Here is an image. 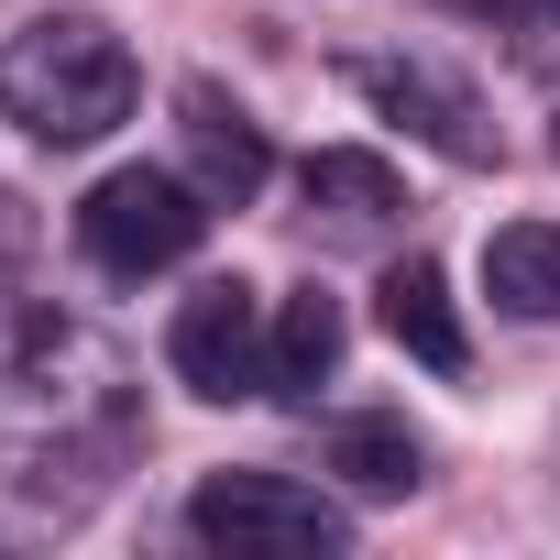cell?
I'll use <instances>...</instances> for the list:
<instances>
[{
    "label": "cell",
    "mask_w": 560,
    "mask_h": 560,
    "mask_svg": "<svg viewBox=\"0 0 560 560\" xmlns=\"http://www.w3.org/2000/svg\"><path fill=\"white\" fill-rule=\"evenodd\" d=\"M132 100H143V67L100 12H45V23H23L0 45V121H23L56 154L110 143L132 121Z\"/></svg>",
    "instance_id": "7a4b0ae2"
},
{
    "label": "cell",
    "mask_w": 560,
    "mask_h": 560,
    "mask_svg": "<svg viewBox=\"0 0 560 560\" xmlns=\"http://www.w3.org/2000/svg\"><path fill=\"white\" fill-rule=\"evenodd\" d=\"M34 242H45V220H34V209H23L12 187H0V264H23Z\"/></svg>",
    "instance_id": "5bb4252c"
},
{
    "label": "cell",
    "mask_w": 560,
    "mask_h": 560,
    "mask_svg": "<svg viewBox=\"0 0 560 560\" xmlns=\"http://www.w3.org/2000/svg\"><path fill=\"white\" fill-rule=\"evenodd\" d=\"M363 505H385V494H418L429 483V440L407 429V418H385V407H363V418H330V451H319Z\"/></svg>",
    "instance_id": "8fae6325"
},
{
    "label": "cell",
    "mask_w": 560,
    "mask_h": 560,
    "mask_svg": "<svg viewBox=\"0 0 560 560\" xmlns=\"http://www.w3.org/2000/svg\"><path fill=\"white\" fill-rule=\"evenodd\" d=\"M352 89H363L407 143H429L440 165H494V154H505L494 121H483V100H472L451 67H429V56H352Z\"/></svg>",
    "instance_id": "8992f818"
},
{
    "label": "cell",
    "mask_w": 560,
    "mask_h": 560,
    "mask_svg": "<svg viewBox=\"0 0 560 560\" xmlns=\"http://www.w3.org/2000/svg\"><path fill=\"white\" fill-rule=\"evenodd\" d=\"M374 319H385V341H396L418 374H472V330H462V308H451V275H440L429 253L385 264V287H374Z\"/></svg>",
    "instance_id": "ba28073f"
},
{
    "label": "cell",
    "mask_w": 560,
    "mask_h": 560,
    "mask_svg": "<svg viewBox=\"0 0 560 560\" xmlns=\"http://www.w3.org/2000/svg\"><path fill=\"white\" fill-rule=\"evenodd\" d=\"M176 143H187V187H198L209 209H253L264 176H275L264 121H253L220 78H187V89H176Z\"/></svg>",
    "instance_id": "52a82bcc"
},
{
    "label": "cell",
    "mask_w": 560,
    "mask_h": 560,
    "mask_svg": "<svg viewBox=\"0 0 560 560\" xmlns=\"http://www.w3.org/2000/svg\"><path fill=\"white\" fill-rule=\"evenodd\" d=\"M341 352H352V319H341V298L319 287H287V308H275V363H264V396H287V407H308L330 374H341Z\"/></svg>",
    "instance_id": "9c48e42d"
},
{
    "label": "cell",
    "mask_w": 560,
    "mask_h": 560,
    "mask_svg": "<svg viewBox=\"0 0 560 560\" xmlns=\"http://www.w3.org/2000/svg\"><path fill=\"white\" fill-rule=\"evenodd\" d=\"M298 198H308V220H330V231H385V220L407 209L396 165L363 154V143H319V154L298 165Z\"/></svg>",
    "instance_id": "30bf717a"
},
{
    "label": "cell",
    "mask_w": 560,
    "mask_h": 560,
    "mask_svg": "<svg viewBox=\"0 0 560 560\" xmlns=\"http://www.w3.org/2000/svg\"><path fill=\"white\" fill-rule=\"evenodd\" d=\"M143 451V385L89 319H12L0 330V505L78 527Z\"/></svg>",
    "instance_id": "6da1fadb"
},
{
    "label": "cell",
    "mask_w": 560,
    "mask_h": 560,
    "mask_svg": "<svg viewBox=\"0 0 560 560\" xmlns=\"http://www.w3.org/2000/svg\"><path fill=\"white\" fill-rule=\"evenodd\" d=\"M462 23H505V34H549L560 23V0H451Z\"/></svg>",
    "instance_id": "4fadbf2b"
},
{
    "label": "cell",
    "mask_w": 560,
    "mask_h": 560,
    "mask_svg": "<svg viewBox=\"0 0 560 560\" xmlns=\"http://www.w3.org/2000/svg\"><path fill=\"white\" fill-rule=\"evenodd\" d=\"M483 298L505 319H560V220H505L483 242Z\"/></svg>",
    "instance_id": "7c38bea8"
},
{
    "label": "cell",
    "mask_w": 560,
    "mask_h": 560,
    "mask_svg": "<svg viewBox=\"0 0 560 560\" xmlns=\"http://www.w3.org/2000/svg\"><path fill=\"white\" fill-rule=\"evenodd\" d=\"M209 242V198L165 165H110L89 198H78V253L100 275H121V287H143V275H176L187 253Z\"/></svg>",
    "instance_id": "277c9868"
},
{
    "label": "cell",
    "mask_w": 560,
    "mask_h": 560,
    "mask_svg": "<svg viewBox=\"0 0 560 560\" xmlns=\"http://www.w3.org/2000/svg\"><path fill=\"white\" fill-rule=\"evenodd\" d=\"M165 363H176V385H187V396H209V407L264 396V363H275L264 298L242 287V275H209V287H187V298H176V319H165Z\"/></svg>",
    "instance_id": "5b68a950"
},
{
    "label": "cell",
    "mask_w": 560,
    "mask_h": 560,
    "mask_svg": "<svg viewBox=\"0 0 560 560\" xmlns=\"http://www.w3.org/2000/svg\"><path fill=\"white\" fill-rule=\"evenodd\" d=\"M187 538L220 549V560H341V549H352V516H341L319 483H298V472L231 462V472H198Z\"/></svg>",
    "instance_id": "3957f363"
}]
</instances>
